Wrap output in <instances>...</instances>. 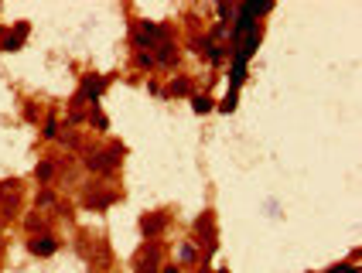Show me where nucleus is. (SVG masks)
Masks as SVG:
<instances>
[{
	"instance_id": "3",
	"label": "nucleus",
	"mask_w": 362,
	"mask_h": 273,
	"mask_svg": "<svg viewBox=\"0 0 362 273\" xmlns=\"http://www.w3.org/2000/svg\"><path fill=\"white\" fill-rule=\"evenodd\" d=\"M164 273H178V270H164Z\"/></svg>"
},
{
	"instance_id": "1",
	"label": "nucleus",
	"mask_w": 362,
	"mask_h": 273,
	"mask_svg": "<svg viewBox=\"0 0 362 273\" xmlns=\"http://www.w3.org/2000/svg\"><path fill=\"white\" fill-rule=\"evenodd\" d=\"M31 250L38 253V256H51V253H55V242H51V239H34Z\"/></svg>"
},
{
	"instance_id": "2",
	"label": "nucleus",
	"mask_w": 362,
	"mask_h": 273,
	"mask_svg": "<svg viewBox=\"0 0 362 273\" xmlns=\"http://www.w3.org/2000/svg\"><path fill=\"white\" fill-rule=\"evenodd\" d=\"M192 106L198 110V113H209V110H212V102L205 99V96H195V99H192Z\"/></svg>"
}]
</instances>
